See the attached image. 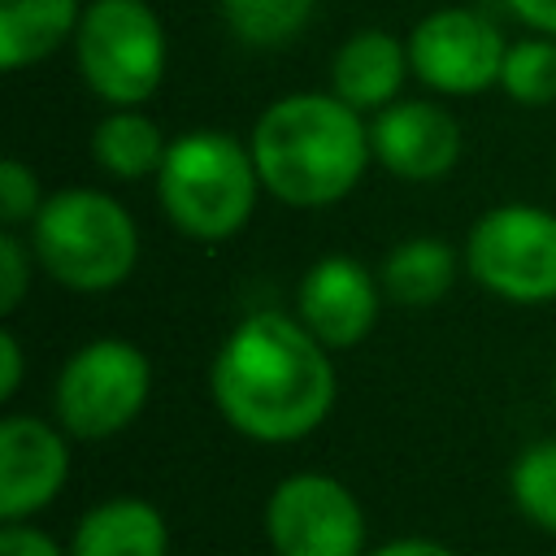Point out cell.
<instances>
[{"label": "cell", "mask_w": 556, "mask_h": 556, "mask_svg": "<svg viewBox=\"0 0 556 556\" xmlns=\"http://www.w3.org/2000/svg\"><path fill=\"white\" fill-rule=\"evenodd\" d=\"M330 348L278 308L248 313L208 365V395L230 430L252 443H300L334 408Z\"/></svg>", "instance_id": "1"}, {"label": "cell", "mask_w": 556, "mask_h": 556, "mask_svg": "<svg viewBox=\"0 0 556 556\" xmlns=\"http://www.w3.org/2000/svg\"><path fill=\"white\" fill-rule=\"evenodd\" d=\"M261 187L291 208H330L374 161L369 122L334 91H287L248 135Z\"/></svg>", "instance_id": "2"}, {"label": "cell", "mask_w": 556, "mask_h": 556, "mask_svg": "<svg viewBox=\"0 0 556 556\" xmlns=\"http://www.w3.org/2000/svg\"><path fill=\"white\" fill-rule=\"evenodd\" d=\"M261 174L252 148L230 130H182L156 169V200L174 230L222 243L252 222Z\"/></svg>", "instance_id": "3"}, {"label": "cell", "mask_w": 556, "mask_h": 556, "mask_svg": "<svg viewBox=\"0 0 556 556\" xmlns=\"http://www.w3.org/2000/svg\"><path fill=\"white\" fill-rule=\"evenodd\" d=\"M30 252L52 282L100 295L135 274L139 226L113 195L96 187H65L52 191L30 222Z\"/></svg>", "instance_id": "4"}, {"label": "cell", "mask_w": 556, "mask_h": 556, "mask_svg": "<svg viewBox=\"0 0 556 556\" xmlns=\"http://www.w3.org/2000/svg\"><path fill=\"white\" fill-rule=\"evenodd\" d=\"M74 61L96 100L139 109L165 78V26L148 0H91L74 30Z\"/></svg>", "instance_id": "5"}, {"label": "cell", "mask_w": 556, "mask_h": 556, "mask_svg": "<svg viewBox=\"0 0 556 556\" xmlns=\"http://www.w3.org/2000/svg\"><path fill=\"white\" fill-rule=\"evenodd\" d=\"M152 395V365L130 339H91L56 374L52 413L70 439L100 443L122 434Z\"/></svg>", "instance_id": "6"}, {"label": "cell", "mask_w": 556, "mask_h": 556, "mask_svg": "<svg viewBox=\"0 0 556 556\" xmlns=\"http://www.w3.org/2000/svg\"><path fill=\"white\" fill-rule=\"evenodd\" d=\"M469 278L508 304L556 300V213L508 200L486 208L465 235Z\"/></svg>", "instance_id": "7"}, {"label": "cell", "mask_w": 556, "mask_h": 556, "mask_svg": "<svg viewBox=\"0 0 556 556\" xmlns=\"http://www.w3.org/2000/svg\"><path fill=\"white\" fill-rule=\"evenodd\" d=\"M274 556H365V508L348 482L321 469L287 473L261 513Z\"/></svg>", "instance_id": "8"}, {"label": "cell", "mask_w": 556, "mask_h": 556, "mask_svg": "<svg viewBox=\"0 0 556 556\" xmlns=\"http://www.w3.org/2000/svg\"><path fill=\"white\" fill-rule=\"evenodd\" d=\"M408 65L439 96H478L500 87L508 39L478 9H434L408 30Z\"/></svg>", "instance_id": "9"}, {"label": "cell", "mask_w": 556, "mask_h": 556, "mask_svg": "<svg viewBox=\"0 0 556 556\" xmlns=\"http://www.w3.org/2000/svg\"><path fill=\"white\" fill-rule=\"evenodd\" d=\"M70 478V434L35 413L0 421V521H35Z\"/></svg>", "instance_id": "10"}, {"label": "cell", "mask_w": 556, "mask_h": 556, "mask_svg": "<svg viewBox=\"0 0 556 556\" xmlns=\"http://www.w3.org/2000/svg\"><path fill=\"white\" fill-rule=\"evenodd\" d=\"M374 161L400 182H439L460 161V122L434 100H391L369 117Z\"/></svg>", "instance_id": "11"}, {"label": "cell", "mask_w": 556, "mask_h": 556, "mask_svg": "<svg viewBox=\"0 0 556 556\" xmlns=\"http://www.w3.org/2000/svg\"><path fill=\"white\" fill-rule=\"evenodd\" d=\"M382 278L356 256H321L304 269L295 287V317L326 348H356L382 308Z\"/></svg>", "instance_id": "12"}, {"label": "cell", "mask_w": 556, "mask_h": 556, "mask_svg": "<svg viewBox=\"0 0 556 556\" xmlns=\"http://www.w3.org/2000/svg\"><path fill=\"white\" fill-rule=\"evenodd\" d=\"M413 74L408 65V43L395 39L391 30H378V26H365L356 35H348L339 48H334V61H330V91L352 104L356 113H378L387 109L391 100H400V87L404 78Z\"/></svg>", "instance_id": "13"}, {"label": "cell", "mask_w": 556, "mask_h": 556, "mask_svg": "<svg viewBox=\"0 0 556 556\" xmlns=\"http://www.w3.org/2000/svg\"><path fill=\"white\" fill-rule=\"evenodd\" d=\"M70 556H169V521L152 500L109 495L78 517Z\"/></svg>", "instance_id": "14"}, {"label": "cell", "mask_w": 556, "mask_h": 556, "mask_svg": "<svg viewBox=\"0 0 556 556\" xmlns=\"http://www.w3.org/2000/svg\"><path fill=\"white\" fill-rule=\"evenodd\" d=\"M83 0H0V70L17 74L74 39Z\"/></svg>", "instance_id": "15"}, {"label": "cell", "mask_w": 556, "mask_h": 556, "mask_svg": "<svg viewBox=\"0 0 556 556\" xmlns=\"http://www.w3.org/2000/svg\"><path fill=\"white\" fill-rule=\"evenodd\" d=\"M165 152H169V139L139 109H109L91 126V161H96V169H104L117 182L156 178Z\"/></svg>", "instance_id": "16"}, {"label": "cell", "mask_w": 556, "mask_h": 556, "mask_svg": "<svg viewBox=\"0 0 556 556\" xmlns=\"http://www.w3.org/2000/svg\"><path fill=\"white\" fill-rule=\"evenodd\" d=\"M382 291L404 304V308H426V304H439L447 291H452V278H456V252L447 248V239L439 235H408L400 239L382 269Z\"/></svg>", "instance_id": "17"}, {"label": "cell", "mask_w": 556, "mask_h": 556, "mask_svg": "<svg viewBox=\"0 0 556 556\" xmlns=\"http://www.w3.org/2000/svg\"><path fill=\"white\" fill-rule=\"evenodd\" d=\"M317 0H222L230 35L248 48H287L313 22Z\"/></svg>", "instance_id": "18"}, {"label": "cell", "mask_w": 556, "mask_h": 556, "mask_svg": "<svg viewBox=\"0 0 556 556\" xmlns=\"http://www.w3.org/2000/svg\"><path fill=\"white\" fill-rule=\"evenodd\" d=\"M508 495L526 521L556 534V434L526 443L508 465Z\"/></svg>", "instance_id": "19"}, {"label": "cell", "mask_w": 556, "mask_h": 556, "mask_svg": "<svg viewBox=\"0 0 556 556\" xmlns=\"http://www.w3.org/2000/svg\"><path fill=\"white\" fill-rule=\"evenodd\" d=\"M500 87L508 100L526 104V109H543L556 100V39L534 35V39H517L504 52V70H500Z\"/></svg>", "instance_id": "20"}, {"label": "cell", "mask_w": 556, "mask_h": 556, "mask_svg": "<svg viewBox=\"0 0 556 556\" xmlns=\"http://www.w3.org/2000/svg\"><path fill=\"white\" fill-rule=\"evenodd\" d=\"M43 191H39V178L26 161L17 156H4L0 161V222L4 230H17V226H30L43 208Z\"/></svg>", "instance_id": "21"}, {"label": "cell", "mask_w": 556, "mask_h": 556, "mask_svg": "<svg viewBox=\"0 0 556 556\" xmlns=\"http://www.w3.org/2000/svg\"><path fill=\"white\" fill-rule=\"evenodd\" d=\"M30 265H35V252L30 243L17 239V230H4L0 235V313H13L30 287Z\"/></svg>", "instance_id": "22"}, {"label": "cell", "mask_w": 556, "mask_h": 556, "mask_svg": "<svg viewBox=\"0 0 556 556\" xmlns=\"http://www.w3.org/2000/svg\"><path fill=\"white\" fill-rule=\"evenodd\" d=\"M0 556H70V547H61L35 521H4L0 526Z\"/></svg>", "instance_id": "23"}, {"label": "cell", "mask_w": 556, "mask_h": 556, "mask_svg": "<svg viewBox=\"0 0 556 556\" xmlns=\"http://www.w3.org/2000/svg\"><path fill=\"white\" fill-rule=\"evenodd\" d=\"M22 374H26V361H22V339L4 326L0 330V400H13L17 387H22Z\"/></svg>", "instance_id": "24"}, {"label": "cell", "mask_w": 556, "mask_h": 556, "mask_svg": "<svg viewBox=\"0 0 556 556\" xmlns=\"http://www.w3.org/2000/svg\"><path fill=\"white\" fill-rule=\"evenodd\" d=\"M504 4L521 26H530L534 35L556 39V0H504Z\"/></svg>", "instance_id": "25"}, {"label": "cell", "mask_w": 556, "mask_h": 556, "mask_svg": "<svg viewBox=\"0 0 556 556\" xmlns=\"http://www.w3.org/2000/svg\"><path fill=\"white\" fill-rule=\"evenodd\" d=\"M365 556H456L452 547H443L439 539H421V534H404V539H387L382 547L365 552Z\"/></svg>", "instance_id": "26"}]
</instances>
